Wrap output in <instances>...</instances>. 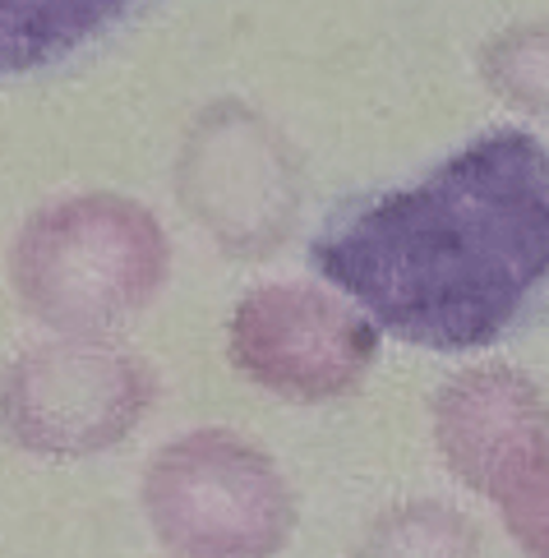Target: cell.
Instances as JSON below:
<instances>
[{
  "label": "cell",
  "instance_id": "cell-1",
  "mask_svg": "<svg viewBox=\"0 0 549 558\" xmlns=\"http://www.w3.org/2000/svg\"><path fill=\"white\" fill-rule=\"evenodd\" d=\"M309 258L398 342L495 347L549 305V148L489 130L420 181L346 204Z\"/></svg>",
  "mask_w": 549,
  "mask_h": 558
},
{
  "label": "cell",
  "instance_id": "cell-2",
  "mask_svg": "<svg viewBox=\"0 0 549 558\" xmlns=\"http://www.w3.org/2000/svg\"><path fill=\"white\" fill-rule=\"evenodd\" d=\"M171 272L162 222L125 194H70L37 208L10 245V287L65 337H102L157 301Z\"/></svg>",
  "mask_w": 549,
  "mask_h": 558
},
{
  "label": "cell",
  "instance_id": "cell-3",
  "mask_svg": "<svg viewBox=\"0 0 549 558\" xmlns=\"http://www.w3.org/2000/svg\"><path fill=\"white\" fill-rule=\"evenodd\" d=\"M144 512L175 558H272L296 531V494L278 462L227 429H190L157 448Z\"/></svg>",
  "mask_w": 549,
  "mask_h": 558
},
{
  "label": "cell",
  "instance_id": "cell-4",
  "mask_svg": "<svg viewBox=\"0 0 549 558\" xmlns=\"http://www.w3.org/2000/svg\"><path fill=\"white\" fill-rule=\"evenodd\" d=\"M152 369L102 337L42 342L0 369V438L33 457L115 448L152 407Z\"/></svg>",
  "mask_w": 549,
  "mask_h": 558
},
{
  "label": "cell",
  "instance_id": "cell-5",
  "mask_svg": "<svg viewBox=\"0 0 549 558\" xmlns=\"http://www.w3.org/2000/svg\"><path fill=\"white\" fill-rule=\"evenodd\" d=\"M175 194L231 258H264L296 231L301 167L259 111L222 97L185 130Z\"/></svg>",
  "mask_w": 549,
  "mask_h": 558
},
{
  "label": "cell",
  "instance_id": "cell-6",
  "mask_svg": "<svg viewBox=\"0 0 549 558\" xmlns=\"http://www.w3.org/2000/svg\"><path fill=\"white\" fill-rule=\"evenodd\" d=\"M227 355L254 388L314 407L361 388L379 355V328L324 287L272 282L231 310Z\"/></svg>",
  "mask_w": 549,
  "mask_h": 558
},
{
  "label": "cell",
  "instance_id": "cell-7",
  "mask_svg": "<svg viewBox=\"0 0 549 558\" xmlns=\"http://www.w3.org/2000/svg\"><path fill=\"white\" fill-rule=\"evenodd\" d=\"M435 444L466 489L495 498L549 448V402L522 369H462L435 397Z\"/></svg>",
  "mask_w": 549,
  "mask_h": 558
},
{
  "label": "cell",
  "instance_id": "cell-8",
  "mask_svg": "<svg viewBox=\"0 0 549 558\" xmlns=\"http://www.w3.org/2000/svg\"><path fill=\"white\" fill-rule=\"evenodd\" d=\"M134 10V0H0V78L65 61Z\"/></svg>",
  "mask_w": 549,
  "mask_h": 558
},
{
  "label": "cell",
  "instance_id": "cell-9",
  "mask_svg": "<svg viewBox=\"0 0 549 558\" xmlns=\"http://www.w3.org/2000/svg\"><path fill=\"white\" fill-rule=\"evenodd\" d=\"M356 558H480V531L466 512L439 498H411L375 517Z\"/></svg>",
  "mask_w": 549,
  "mask_h": 558
},
{
  "label": "cell",
  "instance_id": "cell-10",
  "mask_svg": "<svg viewBox=\"0 0 549 558\" xmlns=\"http://www.w3.org/2000/svg\"><path fill=\"white\" fill-rule=\"evenodd\" d=\"M480 78L508 107L549 121V19L513 24L480 47Z\"/></svg>",
  "mask_w": 549,
  "mask_h": 558
},
{
  "label": "cell",
  "instance_id": "cell-11",
  "mask_svg": "<svg viewBox=\"0 0 549 558\" xmlns=\"http://www.w3.org/2000/svg\"><path fill=\"white\" fill-rule=\"evenodd\" d=\"M495 504L503 526L526 558H549V448H540L513 481H508Z\"/></svg>",
  "mask_w": 549,
  "mask_h": 558
}]
</instances>
